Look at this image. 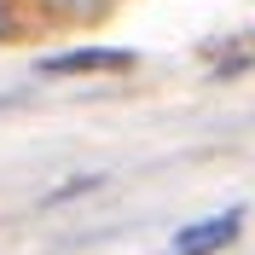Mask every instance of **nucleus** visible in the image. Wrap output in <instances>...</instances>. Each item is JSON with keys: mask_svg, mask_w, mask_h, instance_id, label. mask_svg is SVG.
Masks as SVG:
<instances>
[{"mask_svg": "<svg viewBox=\"0 0 255 255\" xmlns=\"http://www.w3.org/2000/svg\"><path fill=\"white\" fill-rule=\"evenodd\" d=\"M238 226H244V209H226V215H215L203 226H186L168 255H215V250H226V244L238 238Z\"/></svg>", "mask_w": 255, "mask_h": 255, "instance_id": "obj_1", "label": "nucleus"}, {"mask_svg": "<svg viewBox=\"0 0 255 255\" xmlns=\"http://www.w3.org/2000/svg\"><path fill=\"white\" fill-rule=\"evenodd\" d=\"M128 52H105V47H93V52H58V58H41V70L47 76H76V70H128Z\"/></svg>", "mask_w": 255, "mask_h": 255, "instance_id": "obj_2", "label": "nucleus"}, {"mask_svg": "<svg viewBox=\"0 0 255 255\" xmlns=\"http://www.w3.org/2000/svg\"><path fill=\"white\" fill-rule=\"evenodd\" d=\"M0 29H6V23H0Z\"/></svg>", "mask_w": 255, "mask_h": 255, "instance_id": "obj_3", "label": "nucleus"}]
</instances>
